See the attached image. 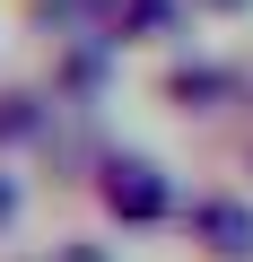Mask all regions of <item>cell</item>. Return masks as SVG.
Returning <instances> with one entry per match:
<instances>
[{"mask_svg": "<svg viewBox=\"0 0 253 262\" xmlns=\"http://www.w3.org/2000/svg\"><path fill=\"white\" fill-rule=\"evenodd\" d=\"M61 262H96V253H61Z\"/></svg>", "mask_w": 253, "mask_h": 262, "instance_id": "277c9868", "label": "cell"}, {"mask_svg": "<svg viewBox=\"0 0 253 262\" xmlns=\"http://www.w3.org/2000/svg\"><path fill=\"white\" fill-rule=\"evenodd\" d=\"M0 219H9V184H0Z\"/></svg>", "mask_w": 253, "mask_h": 262, "instance_id": "3957f363", "label": "cell"}, {"mask_svg": "<svg viewBox=\"0 0 253 262\" xmlns=\"http://www.w3.org/2000/svg\"><path fill=\"white\" fill-rule=\"evenodd\" d=\"M218 9H236V0H218Z\"/></svg>", "mask_w": 253, "mask_h": 262, "instance_id": "5b68a950", "label": "cell"}, {"mask_svg": "<svg viewBox=\"0 0 253 262\" xmlns=\"http://www.w3.org/2000/svg\"><path fill=\"white\" fill-rule=\"evenodd\" d=\"M210 236H218V253H253V219H244V210H227V201L210 210Z\"/></svg>", "mask_w": 253, "mask_h": 262, "instance_id": "7a4b0ae2", "label": "cell"}, {"mask_svg": "<svg viewBox=\"0 0 253 262\" xmlns=\"http://www.w3.org/2000/svg\"><path fill=\"white\" fill-rule=\"evenodd\" d=\"M113 210H157V184H149V166H113Z\"/></svg>", "mask_w": 253, "mask_h": 262, "instance_id": "6da1fadb", "label": "cell"}]
</instances>
